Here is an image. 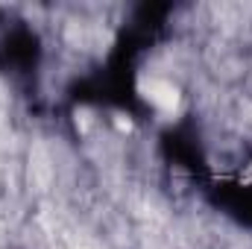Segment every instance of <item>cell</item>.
I'll return each instance as SVG.
<instances>
[{
    "instance_id": "cell-1",
    "label": "cell",
    "mask_w": 252,
    "mask_h": 249,
    "mask_svg": "<svg viewBox=\"0 0 252 249\" xmlns=\"http://www.w3.org/2000/svg\"><path fill=\"white\" fill-rule=\"evenodd\" d=\"M41 67V38L30 27H6L0 35V73L15 85H35Z\"/></svg>"
},
{
    "instance_id": "cell-2",
    "label": "cell",
    "mask_w": 252,
    "mask_h": 249,
    "mask_svg": "<svg viewBox=\"0 0 252 249\" xmlns=\"http://www.w3.org/2000/svg\"><path fill=\"white\" fill-rule=\"evenodd\" d=\"M205 199L229 223L252 232V179H247V182H238V179L211 182L205 187Z\"/></svg>"
}]
</instances>
